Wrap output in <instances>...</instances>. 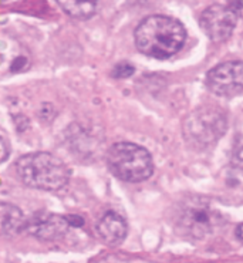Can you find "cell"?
Returning a JSON list of instances; mask_svg holds the SVG:
<instances>
[{"label": "cell", "instance_id": "obj_1", "mask_svg": "<svg viewBox=\"0 0 243 263\" xmlns=\"http://www.w3.org/2000/svg\"><path fill=\"white\" fill-rule=\"evenodd\" d=\"M137 49L152 59H170L182 49L186 40L183 25L174 17L154 14L141 22L134 33Z\"/></svg>", "mask_w": 243, "mask_h": 263}, {"label": "cell", "instance_id": "obj_2", "mask_svg": "<svg viewBox=\"0 0 243 263\" xmlns=\"http://www.w3.org/2000/svg\"><path fill=\"white\" fill-rule=\"evenodd\" d=\"M16 171L22 182L40 191H59L70 179L68 166L50 153L26 154L16 161Z\"/></svg>", "mask_w": 243, "mask_h": 263}, {"label": "cell", "instance_id": "obj_3", "mask_svg": "<svg viewBox=\"0 0 243 263\" xmlns=\"http://www.w3.org/2000/svg\"><path fill=\"white\" fill-rule=\"evenodd\" d=\"M225 225V218L201 198H189L175 209V228L183 238L203 240Z\"/></svg>", "mask_w": 243, "mask_h": 263}, {"label": "cell", "instance_id": "obj_4", "mask_svg": "<svg viewBox=\"0 0 243 263\" xmlns=\"http://www.w3.org/2000/svg\"><path fill=\"white\" fill-rule=\"evenodd\" d=\"M111 174L125 182H141L151 177L154 161L145 148L134 142H117L107 153Z\"/></svg>", "mask_w": 243, "mask_h": 263}, {"label": "cell", "instance_id": "obj_5", "mask_svg": "<svg viewBox=\"0 0 243 263\" xmlns=\"http://www.w3.org/2000/svg\"><path fill=\"white\" fill-rule=\"evenodd\" d=\"M226 117L216 108H196L183 121V137L195 148L213 145L225 134Z\"/></svg>", "mask_w": 243, "mask_h": 263}, {"label": "cell", "instance_id": "obj_6", "mask_svg": "<svg viewBox=\"0 0 243 263\" xmlns=\"http://www.w3.org/2000/svg\"><path fill=\"white\" fill-rule=\"evenodd\" d=\"M31 66L30 51L12 33L0 30V79L25 73Z\"/></svg>", "mask_w": 243, "mask_h": 263}, {"label": "cell", "instance_id": "obj_7", "mask_svg": "<svg viewBox=\"0 0 243 263\" xmlns=\"http://www.w3.org/2000/svg\"><path fill=\"white\" fill-rule=\"evenodd\" d=\"M208 88L220 97H233L243 91V62H225L209 70Z\"/></svg>", "mask_w": 243, "mask_h": 263}, {"label": "cell", "instance_id": "obj_8", "mask_svg": "<svg viewBox=\"0 0 243 263\" xmlns=\"http://www.w3.org/2000/svg\"><path fill=\"white\" fill-rule=\"evenodd\" d=\"M237 23V16L231 7L212 5L202 12L199 25L203 33L215 43H222L232 36Z\"/></svg>", "mask_w": 243, "mask_h": 263}, {"label": "cell", "instance_id": "obj_9", "mask_svg": "<svg viewBox=\"0 0 243 263\" xmlns=\"http://www.w3.org/2000/svg\"><path fill=\"white\" fill-rule=\"evenodd\" d=\"M71 227L67 216L50 214V212H37L30 219H27L26 231L42 239V240H55L63 238Z\"/></svg>", "mask_w": 243, "mask_h": 263}, {"label": "cell", "instance_id": "obj_10", "mask_svg": "<svg viewBox=\"0 0 243 263\" xmlns=\"http://www.w3.org/2000/svg\"><path fill=\"white\" fill-rule=\"evenodd\" d=\"M98 238L107 245H118L125 239L128 227L125 219L114 211H108L100 218L96 225Z\"/></svg>", "mask_w": 243, "mask_h": 263}, {"label": "cell", "instance_id": "obj_11", "mask_svg": "<svg viewBox=\"0 0 243 263\" xmlns=\"http://www.w3.org/2000/svg\"><path fill=\"white\" fill-rule=\"evenodd\" d=\"M27 219L22 209L9 202H0V236H14L26 229Z\"/></svg>", "mask_w": 243, "mask_h": 263}, {"label": "cell", "instance_id": "obj_12", "mask_svg": "<svg viewBox=\"0 0 243 263\" xmlns=\"http://www.w3.org/2000/svg\"><path fill=\"white\" fill-rule=\"evenodd\" d=\"M100 0H57L63 12L77 20H87L97 12Z\"/></svg>", "mask_w": 243, "mask_h": 263}, {"label": "cell", "instance_id": "obj_13", "mask_svg": "<svg viewBox=\"0 0 243 263\" xmlns=\"http://www.w3.org/2000/svg\"><path fill=\"white\" fill-rule=\"evenodd\" d=\"M232 164L233 166L243 172V135H237L233 148H232Z\"/></svg>", "mask_w": 243, "mask_h": 263}, {"label": "cell", "instance_id": "obj_14", "mask_svg": "<svg viewBox=\"0 0 243 263\" xmlns=\"http://www.w3.org/2000/svg\"><path fill=\"white\" fill-rule=\"evenodd\" d=\"M135 68L133 64H129V63H118L116 64V67L113 68V77H116V79H128V77H131L133 74H134Z\"/></svg>", "mask_w": 243, "mask_h": 263}, {"label": "cell", "instance_id": "obj_15", "mask_svg": "<svg viewBox=\"0 0 243 263\" xmlns=\"http://www.w3.org/2000/svg\"><path fill=\"white\" fill-rule=\"evenodd\" d=\"M229 7L236 16L243 17V0H229Z\"/></svg>", "mask_w": 243, "mask_h": 263}, {"label": "cell", "instance_id": "obj_16", "mask_svg": "<svg viewBox=\"0 0 243 263\" xmlns=\"http://www.w3.org/2000/svg\"><path fill=\"white\" fill-rule=\"evenodd\" d=\"M7 157H9V147H7L6 141L0 137V162L6 161Z\"/></svg>", "mask_w": 243, "mask_h": 263}, {"label": "cell", "instance_id": "obj_17", "mask_svg": "<svg viewBox=\"0 0 243 263\" xmlns=\"http://www.w3.org/2000/svg\"><path fill=\"white\" fill-rule=\"evenodd\" d=\"M236 238L239 239V240H240V242H242L243 243V223H240V225H237V228H236Z\"/></svg>", "mask_w": 243, "mask_h": 263}]
</instances>
